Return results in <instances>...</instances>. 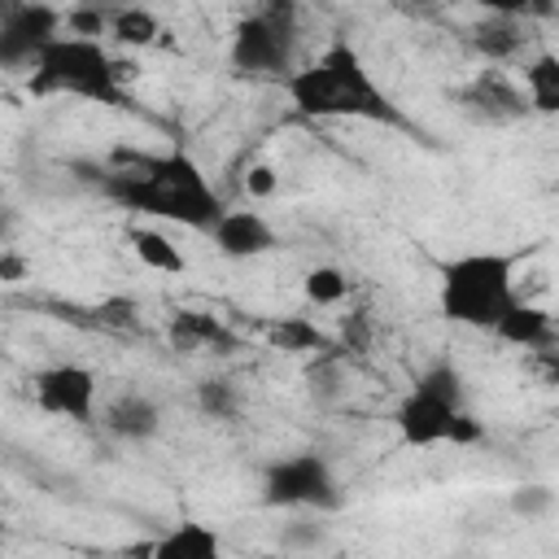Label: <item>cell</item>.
<instances>
[{"label": "cell", "mask_w": 559, "mask_h": 559, "mask_svg": "<svg viewBox=\"0 0 559 559\" xmlns=\"http://www.w3.org/2000/svg\"><path fill=\"white\" fill-rule=\"evenodd\" d=\"M96 188L131 214H148L192 231H214L218 218L227 214L223 197L210 188L205 170L183 148H166V153L118 148L96 175Z\"/></svg>", "instance_id": "obj_1"}, {"label": "cell", "mask_w": 559, "mask_h": 559, "mask_svg": "<svg viewBox=\"0 0 559 559\" xmlns=\"http://www.w3.org/2000/svg\"><path fill=\"white\" fill-rule=\"evenodd\" d=\"M288 100L306 118H362V122H384V127H406L402 109L389 100V92L376 83L367 70L362 52L349 44V35L328 39V48L297 66L293 79L284 83Z\"/></svg>", "instance_id": "obj_2"}, {"label": "cell", "mask_w": 559, "mask_h": 559, "mask_svg": "<svg viewBox=\"0 0 559 559\" xmlns=\"http://www.w3.org/2000/svg\"><path fill=\"white\" fill-rule=\"evenodd\" d=\"M515 266H520V253H502V249H467L450 258L437 284L441 319L472 332H493L520 301Z\"/></svg>", "instance_id": "obj_3"}, {"label": "cell", "mask_w": 559, "mask_h": 559, "mask_svg": "<svg viewBox=\"0 0 559 559\" xmlns=\"http://www.w3.org/2000/svg\"><path fill=\"white\" fill-rule=\"evenodd\" d=\"M122 74H127V66H118L105 44L57 35L39 52L26 87H31V96H83L96 105H127Z\"/></svg>", "instance_id": "obj_4"}, {"label": "cell", "mask_w": 559, "mask_h": 559, "mask_svg": "<svg viewBox=\"0 0 559 559\" xmlns=\"http://www.w3.org/2000/svg\"><path fill=\"white\" fill-rule=\"evenodd\" d=\"M231 70L249 79H293L297 70V4L266 0L262 9L245 13L231 31Z\"/></svg>", "instance_id": "obj_5"}, {"label": "cell", "mask_w": 559, "mask_h": 559, "mask_svg": "<svg viewBox=\"0 0 559 559\" xmlns=\"http://www.w3.org/2000/svg\"><path fill=\"white\" fill-rule=\"evenodd\" d=\"M262 502L266 507H284V511H314V515H328V511H341L345 493H341V480L332 472V463L314 450H301V454H284L275 463H266L262 472Z\"/></svg>", "instance_id": "obj_6"}, {"label": "cell", "mask_w": 559, "mask_h": 559, "mask_svg": "<svg viewBox=\"0 0 559 559\" xmlns=\"http://www.w3.org/2000/svg\"><path fill=\"white\" fill-rule=\"evenodd\" d=\"M66 35V9L39 0H13L0 9V66L4 70H35L39 52Z\"/></svg>", "instance_id": "obj_7"}, {"label": "cell", "mask_w": 559, "mask_h": 559, "mask_svg": "<svg viewBox=\"0 0 559 559\" xmlns=\"http://www.w3.org/2000/svg\"><path fill=\"white\" fill-rule=\"evenodd\" d=\"M96 389H100V380L83 362H52L31 376L35 406L48 415H61L70 424H83V428L96 424Z\"/></svg>", "instance_id": "obj_8"}, {"label": "cell", "mask_w": 559, "mask_h": 559, "mask_svg": "<svg viewBox=\"0 0 559 559\" xmlns=\"http://www.w3.org/2000/svg\"><path fill=\"white\" fill-rule=\"evenodd\" d=\"M454 100L463 105L467 118H476V122H485V127H507V122H520V118L533 114V109H528V92H524L507 70H498V66L476 70V74L454 92Z\"/></svg>", "instance_id": "obj_9"}, {"label": "cell", "mask_w": 559, "mask_h": 559, "mask_svg": "<svg viewBox=\"0 0 559 559\" xmlns=\"http://www.w3.org/2000/svg\"><path fill=\"white\" fill-rule=\"evenodd\" d=\"M459 415H463L459 406H450V402H441V397H432V393L411 389V393L397 402L393 424H397L402 445H411V450H432V445H450V432H454V419H459Z\"/></svg>", "instance_id": "obj_10"}, {"label": "cell", "mask_w": 559, "mask_h": 559, "mask_svg": "<svg viewBox=\"0 0 559 559\" xmlns=\"http://www.w3.org/2000/svg\"><path fill=\"white\" fill-rule=\"evenodd\" d=\"M210 240H214V249H218L223 258H231V262H249V258H262V253L280 249L275 227H271L258 210H227V214L218 218V227L210 231Z\"/></svg>", "instance_id": "obj_11"}, {"label": "cell", "mask_w": 559, "mask_h": 559, "mask_svg": "<svg viewBox=\"0 0 559 559\" xmlns=\"http://www.w3.org/2000/svg\"><path fill=\"white\" fill-rule=\"evenodd\" d=\"M467 44H472L476 57H485V66H507V61H515V57L524 52L528 31H524V22H520L507 4H493V13H485V17L472 26Z\"/></svg>", "instance_id": "obj_12"}, {"label": "cell", "mask_w": 559, "mask_h": 559, "mask_svg": "<svg viewBox=\"0 0 559 559\" xmlns=\"http://www.w3.org/2000/svg\"><path fill=\"white\" fill-rule=\"evenodd\" d=\"M105 432L118 437V441H153L162 432V406L140 393V389H127L118 397L105 402V415H100Z\"/></svg>", "instance_id": "obj_13"}, {"label": "cell", "mask_w": 559, "mask_h": 559, "mask_svg": "<svg viewBox=\"0 0 559 559\" xmlns=\"http://www.w3.org/2000/svg\"><path fill=\"white\" fill-rule=\"evenodd\" d=\"M493 336L498 341H507V345H520V349H550V345H559V328H555V314L546 310V306H533V301H515L511 306V314L493 328Z\"/></svg>", "instance_id": "obj_14"}, {"label": "cell", "mask_w": 559, "mask_h": 559, "mask_svg": "<svg viewBox=\"0 0 559 559\" xmlns=\"http://www.w3.org/2000/svg\"><path fill=\"white\" fill-rule=\"evenodd\" d=\"M166 332L179 349H214V354L236 349V332L210 310H175Z\"/></svg>", "instance_id": "obj_15"}, {"label": "cell", "mask_w": 559, "mask_h": 559, "mask_svg": "<svg viewBox=\"0 0 559 559\" xmlns=\"http://www.w3.org/2000/svg\"><path fill=\"white\" fill-rule=\"evenodd\" d=\"M148 559H223V537L201 520H183L153 542Z\"/></svg>", "instance_id": "obj_16"}, {"label": "cell", "mask_w": 559, "mask_h": 559, "mask_svg": "<svg viewBox=\"0 0 559 559\" xmlns=\"http://www.w3.org/2000/svg\"><path fill=\"white\" fill-rule=\"evenodd\" d=\"M127 245H131V253L148 266V271H162V275H183L188 271V258H183V249L162 231V227H148V223H131L127 231Z\"/></svg>", "instance_id": "obj_17"}, {"label": "cell", "mask_w": 559, "mask_h": 559, "mask_svg": "<svg viewBox=\"0 0 559 559\" xmlns=\"http://www.w3.org/2000/svg\"><path fill=\"white\" fill-rule=\"evenodd\" d=\"M524 92H528V109L542 118H559V52L542 48L524 61Z\"/></svg>", "instance_id": "obj_18"}, {"label": "cell", "mask_w": 559, "mask_h": 559, "mask_svg": "<svg viewBox=\"0 0 559 559\" xmlns=\"http://www.w3.org/2000/svg\"><path fill=\"white\" fill-rule=\"evenodd\" d=\"M266 336L284 354H314V358H323L328 349H336V341L323 328H314V319H306V314H284V319L266 323Z\"/></svg>", "instance_id": "obj_19"}, {"label": "cell", "mask_w": 559, "mask_h": 559, "mask_svg": "<svg viewBox=\"0 0 559 559\" xmlns=\"http://www.w3.org/2000/svg\"><path fill=\"white\" fill-rule=\"evenodd\" d=\"M411 389H419V393H432V397H441V402H450V406H459V411H467V389H463V371L450 362V358H437V362H428L419 376H415V384Z\"/></svg>", "instance_id": "obj_20"}, {"label": "cell", "mask_w": 559, "mask_h": 559, "mask_svg": "<svg viewBox=\"0 0 559 559\" xmlns=\"http://www.w3.org/2000/svg\"><path fill=\"white\" fill-rule=\"evenodd\" d=\"M157 13L144 9V4H118L114 9V26H109V39L127 44V48H144L157 39Z\"/></svg>", "instance_id": "obj_21"}, {"label": "cell", "mask_w": 559, "mask_h": 559, "mask_svg": "<svg viewBox=\"0 0 559 559\" xmlns=\"http://www.w3.org/2000/svg\"><path fill=\"white\" fill-rule=\"evenodd\" d=\"M301 293H306L310 306H341L349 297V275L341 266H332V262L310 266L306 280H301Z\"/></svg>", "instance_id": "obj_22"}, {"label": "cell", "mask_w": 559, "mask_h": 559, "mask_svg": "<svg viewBox=\"0 0 559 559\" xmlns=\"http://www.w3.org/2000/svg\"><path fill=\"white\" fill-rule=\"evenodd\" d=\"M192 397H197V411L210 415V419H236L240 415V389L231 380H218V376L197 380Z\"/></svg>", "instance_id": "obj_23"}, {"label": "cell", "mask_w": 559, "mask_h": 559, "mask_svg": "<svg viewBox=\"0 0 559 559\" xmlns=\"http://www.w3.org/2000/svg\"><path fill=\"white\" fill-rule=\"evenodd\" d=\"M109 26H114V9H105V4H70L66 9V35H74V39H105L109 35Z\"/></svg>", "instance_id": "obj_24"}, {"label": "cell", "mask_w": 559, "mask_h": 559, "mask_svg": "<svg viewBox=\"0 0 559 559\" xmlns=\"http://www.w3.org/2000/svg\"><path fill=\"white\" fill-rule=\"evenodd\" d=\"M507 507H511L515 515H524V520H542V515H550L555 493H550L546 485H520V489H511Z\"/></svg>", "instance_id": "obj_25"}, {"label": "cell", "mask_w": 559, "mask_h": 559, "mask_svg": "<svg viewBox=\"0 0 559 559\" xmlns=\"http://www.w3.org/2000/svg\"><path fill=\"white\" fill-rule=\"evenodd\" d=\"M336 345L349 349V354H367V349H371V314H367V310L345 314V319H341V336H336Z\"/></svg>", "instance_id": "obj_26"}, {"label": "cell", "mask_w": 559, "mask_h": 559, "mask_svg": "<svg viewBox=\"0 0 559 559\" xmlns=\"http://www.w3.org/2000/svg\"><path fill=\"white\" fill-rule=\"evenodd\" d=\"M245 192L258 197V201H271V197L280 192V175H275V166H266V162L249 166V170H245Z\"/></svg>", "instance_id": "obj_27"}, {"label": "cell", "mask_w": 559, "mask_h": 559, "mask_svg": "<svg viewBox=\"0 0 559 559\" xmlns=\"http://www.w3.org/2000/svg\"><path fill=\"white\" fill-rule=\"evenodd\" d=\"M280 542H284V546H297V550H314V546L323 542V528L310 524V520H297V524H284Z\"/></svg>", "instance_id": "obj_28"}, {"label": "cell", "mask_w": 559, "mask_h": 559, "mask_svg": "<svg viewBox=\"0 0 559 559\" xmlns=\"http://www.w3.org/2000/svg\"><path fill=\"white\" fill-rule=\"evenodd\" d=\"M476 441H485V428H480V419L476 415H459L454 419V432H450V445H476Z\"/></svg>", "instance_id": "obj_29"}, {"label": "cell", "mask_w": 559, "mask_h": 559, "mask_svg": "<svg viewBox=\"0 0 559 559\" xmlns=\"http://www.w3.org/2000/svg\"><path fill=\"white\" fill-rule=\"evenodd\" d=\"M26 275V258L17 249H0V280L4 284H17Z\"/></svg>", "instance_id": "obj_30"}, {"label": "cell", "mask_w": 559, "mask_h": 559, "mask_svg": "<svg viewBox=\"0 0 559 559\" xmlns=\"http://www.w3.org/2000/svg\"><path fill=\"white\" fill-rule=\"evenodd\" d=\"M131 310H135V306H131L127 297H118V301H105V306H100V319L114 323V328H131Z\"/></svg>", "instance_id": "obj_31"}]
</instances>
